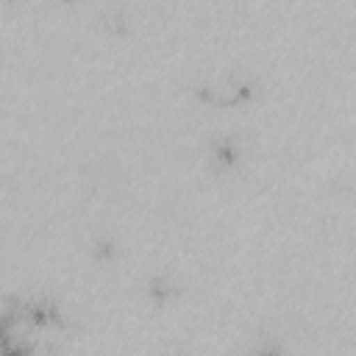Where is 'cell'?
Listing matches in <instances>:
<instances>
[{
    "instance_id": "obj_4",
    "label": "cell",
    "mask_w": 356,
    "mask_h": 356,
    "mask_svg": "<svg viewBox=\"0 0 356 356\" xmlns=\"http://www.w3.org/2000/svg\"><path fill=\"white\" fill-rule=\"evenodd\" d=\"M89 253L97 259V261H108L117 256V239L111 234H97L92 242H89Z\"/></svg>"
},
{
    "instance_id": "obj_3",
    "label": "cell",
    "mask_w": 356,
    "mask_h": 356,
    "mask_svg": "<svg viewBox=\"0 0 356 356\" xmlns=\"http://www.w3.org/2000/svg\"><path fill=\"white\" fill-rule=\"evenodd\" d=\"M145 298L153 303V306H167L175 295H178V284L167 275V273H153V275H147V281H145Z\"/></svg>"
},
{
    "instance_id": "obj_5",
    "label": "cell",
    "mask_w": 356,
    "mask_h": 356,
    "mask_svg": "<svg viewBox=\"0 0 356 356\" xmlns=\"http://www.w3.org/2000/svg\"><path fill=\"white\" fill-rule=\"evenodd\" d=\"M100 22H103L108 31H128V14H125V11H120V8L103 11Z\"/></svg>"
},
{
    "instance_id": "obj_2",
    "label": "cell",
    "mask_w": 356,
    "mask_h": 356,
    "mask_svg": "<svg viewBox=\"0 0 356 356\" xmlns=\"http://www.w3.org/2000/svg\"><path fill=\"white\" fill-rule=\"evenodd\" d=\"M239 156H242V147H239V139H236V136L222 134V136H214V139H211L209 159H211L214 167L228 170V167H234V164L239 161Z\"/></svg>"
},
{
    "instance_id": "obj_1",
    "label": "cell",
    "mask_w": 356,
    "mask_h": 356,
    "mask_svg": "<svg viewBox=\"0 0 356 356\" xmlns=\"http://www.w3.org/2000/svg\"><path fill=\"white\" fill-rule=\"evenodd\" d=\"M19 317L31 323L33 328H61L64 312L56 298L36 295V298H19Z\"/></svg>"
}]
</instances>
